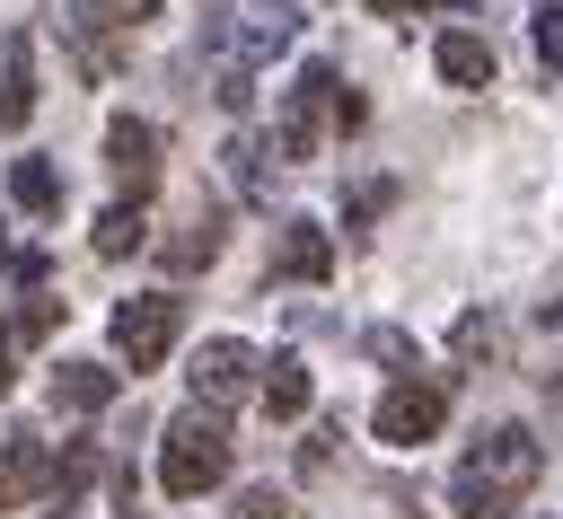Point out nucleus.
Wrapping results in <instances>:
<instances>
[{
	"mask_svg": "<svg viewBox=\"0 0 563 519\" xmlns=\"http://www.w3.org/2000/svg\"><path fill=\"white\" fill-rule=\"evenodd\" d=\"M537 62H545V70H563V0H545V9H537Z\"/></svg>",
	"mask_w": 563,
	"mask_h": 519,
	"instance_id": "6ab92c4d",
	"label": "nucleus"
},
{
	"mask_svg": "<svg viewBox=\"0 0 563 519\" xmlns=\"http://www.w3.org/2000/svg\"><path fill=\"white\" fill-rule=\"evenodd\" d=\"M220 158H229V176H238L246 194H273V167H264V141H246V132H238V141H229Z\"/></svg>",
	"mask_w": 563,
	"mask_h": 519,
	"instance_id": "f3484780",
	"label": "nucleus"
},
{
	"mask_svg": "<svg viewBox=\"0 0 563 519\" xmlns=\"http://www.w3.org/2000/svg\"><path fill=\"white\" fill-rule=\"evenodd\" d=\"M176 325H185V299H167V290L123 299V308H114V361H123V369H158L167 343H176Z\"/></svg>",
	"mask_w": 563,
	"mask_h": 519,
	"instance_id": "7ed1b4c3",
	"label": "nucleus"
},
{
	"mask_svg": "<svg viewBox=\"0 0 563 519\" xmlns=\"http://www.w3.org/2000/svg\"><path fill=\"white\" fill-rule=\"evenodd\" d=\"M9 202L35 211V220H53V211H62V176H53V158H18V167H9Z\"/></svg>",
	"mask_w": 563,
	"mask_h": 519,
	"instance_id": "f8f14e48",
	"label": "nucleus"
},
{
	"mask_svg": "<svg viewBox=\"0 0 563 519\" xmlns=\"http://www.w3.org/2000/svg\"><path fill=\"white\" fill-rule=\"evenodd\" d=\"M141 18H158V0H62V26H106V35H123V26H141Z\"/></svg>",
	"mask_w": 563,
	"mask_h": 519,
	"instance_id": "4468645a",
	"label": "nucleus"
},
{
	"mask_svg": "<svg viewBox=\"0 0 563 519\" xmlns=\"http://www.w3.org/2000/svg\"><path fill=\"white\" fill-rule=\"evenodd\" d=\"M255 369H264V361H255V343L211 334V343L194 352V369H185V378H194V396H202V405H238V396L255 387Z\"/></svg>",
	"mask_w": 563,
	"mask_h": 519,
	"instance_id": "423d86ee",
	"label": "nucleus"
},
{
	"mask_svg": "<svg viewBox=\"0 0 563 519\" xmlns=\"http://www.w3.org/2000/svg\"><path fill=\"white\" fill-rule=\"evenodd\" d=\"M264 413H273V422H299V413H308V361H290V352L264 361Z\"/></svg>",
	"mask_w": 563,
	"mask_h": 519,
	"instance_id": "ddd939ff",
	"label": "nucleus"
},
{
	"mask_svg": "<svg viewBox=\"0 0 563 519\" xmlns=\"http://www.w3.org/2000/svg\"><path fill=\"white\" fill-rule=\"evenodd\" d=\"M273 273H282V281H325V273H334V238H325L317 220H290L282 246H273Z\"/></svg>",
	"mask_w": 563,
	"mask_h": 519,
	"instance_id": "6e6552de",
	"label": "nucleus"
},
{
	"mask_svg": "<svg viewBox=\"0 0 563 519\" xmlns=\"http://www.w3.org/2000/svg\"><path fill=\"white\" fill-rule=\"evenodd\" d=\"M378 18H413V9H449V0H369Z\"/></svg>",
	"mask_w": 563,
	"mask_h": 519,
	"instance_id": "412c9836",
	"label": "nucleus"
},
{
	"mask_svg": "<svg viewBox=\"0 0 563 519\" xmlns=\"http://www.w3.org/2000/svg\"><path fill=\"white\" fill-rule=\"evenodd\" d=\"M211 255H220V220H211V211H194V220H185V238L167 246V264H176V273H194V264H211Z\"/></svg>",
	"mask_w": 563,
	"mask_h": 519,
	"instance_id": "dca6fc26",
	"label": "nucleus"
},
{
	"mask_svg": "<svg viewBox=\"0 0 563 519\" xmlns=\"http://www.w3.org/2000/svg\"><path fill=\"white\" fill-rule=\"evenodd\" d=\"M141 229H150V220H141V202L123 194V202H114V211L97 220V255H106V264H123V255H141Z\"/></svg>",
	"mask_w": 563,
	"mask_h": 519,
	"instance_id": "2eb2a0df",
	"label": "nucleus"
},
{
	"mask_svg": "<svg viewBox=\"0 0 563 519\" xmlns=\"http://www.w3.org/2000/svg\"><path fill=\"white\" fill-rule=\"evenodd\" d=\"M537 466H545V449H537L519 422H493V431L457 457V475H449V510H457V519H510V510L528 501Z\"/></svg>",
	"mask_w": 563,
	"mask_h": 519,
	"instance_id": "f257e3e1",
	"label": "nucleus"
},
{
	"mask_svg": "<svg viewBox=\"0 0 563 519\" xmlns=\"http://www.w3.org/2000/svg\"><path fill=\"white\" fill-rule=\"evenodd\" d=\"M26 493H53V466H44L35 440H9V449H0V510H18Z\"/></svg>",
	"mask_w": 563,
	"mask_h": 519,
	"instance_id": "9b49d317",
	"label": "nucleus"
},
{
	"mask_svg": "<svg viewBox=\"0 0 563 519\" xmlns=\"http://www.w3.org/2000/svg\"><path fill=\"white\" fill-rule=\"evenodd\" d=\"M440 422H449V387H440V378H396V387L369 405V431H378L387 449H422Z\"/></svg>",
	"mask_w": 563,
	"mask_h": 519,
	"instance_id": "20e7f679",
	"label": "nucleus"
},
{
	"mask_svg": "<svg viewBox=\"0 0 563 519\" xmlns=\"http://www.w3.org/2000/svg\"><path fill=\"white\" fill-rule=\"evenodd\" d=\"M53 405H62V413H106V405H114V369L62 361V369H53Z\"/></svg>",
	"mask_w": 563,
	"mask_h": 519,
	"instance_id": "9d476101",
	"label": "nucleus"
},
{
	"mask_svg": "<svg viewBox=\"0 0 563 519\" xmlns=\"http://www.w3.org/2000/svg\"><path fill=\"white\" fill-rule=\"evenodd\" d=\"M431 62H440V79H449V88H493V44H484V35H466V26H449V35L431 44Z\"/></svg>",
	"mask_w": 563,
	"mask_h": 519,
	"instance_id": "1a4fd4ad",
	"label": "nucleus"
},
{
	"mask_svg": "<svg viewBox=\"0 0 563 519\" xmlns=\"http://www.w3.org/2000/svg\"><path fill=\"white\" fill-rule=\"evenodd\" d=\"M229 431L211 422V413H185V422H167V440H158V493L167 501H194V493H211V484H229Z\"/></svg>",
	"mask_w": 563,
	"mask_h": 519,
	"instance_id": "f03ea898",
	"label": "nucleus"
},
{
	"mask_svg": "<svg viewBox=\"0 0 563 519\" xmlns=\"http://www.w3.org/2000/svg\"><path fill=\"white\" fill-rule=\"evenodd\" d=\"M26 114H35V70H26V53H18V62H9V88H0V132H18Z\"/></svg>",
	"mask_w": 563,
	"mask_h": 519,
	"instance_id": "a211bd4d",
	"label": "nucleus"
},
{
	"mask_svg": "<svg viewBox=\"0 0 563 519\" xmlns=\"http://www.w3.org/2000/svg\"><path fill=\"white\" fill-rule=\"evenodd\" d=\"M334 106H343V79H334V62H308V70L290 79V106H282V141H273V150H282V158H308V150H317V123H325Z\"/></svg>",
	"mask_w": 563,
	"mask_h": 519,
	"instance_id": "39448f33",
	"label": "nucleus"
},
{
	"mask_svg": "<svg viewBox=\"0 0 563 519\" xmlns=\"http://www.w3.org/2000/svg\"><path fill=\"white\" fill-rule=\"evenodd\" d=\"M106 167H114V185L141 202V194L158 185V132H150L141 114H114V123H106Z\"/></svg>",
	"mask_w": 563,
	"mask_h": 519,
	"instance_id": "0eeeda50",
	"label": "nucleus"
},
{
	"mask_svg": "<svg viewBox=\"0 0 563 519\" xmlns=\"http://www.w3.org/2000/svg\"><path fill=\"white\" fill-rule=\"evenodd\" d=\"M0 264H9V255H0Z\"/></svg>",
	"mask_w": 563,
	"mask_h": 519,
	"instance_id": "4be33fe9",
	"label": "nucleus"
},
{
	"mask_svg": "<svg viewBox=\"0 0 563 519\" xmlns=\"http://www.w3.org/2000/svg\"><path fill=\"white\" fill-rule=\"evenodd\" d=\"M238 519H290V501H282V493H273V484H255V493H246V501H238Z\"/></svg>",
	"mask_w": 563,
	"mask_h": 519,
	"instance_id": "aec40b11",
	"label": "nucleus"
}]
</instances>
